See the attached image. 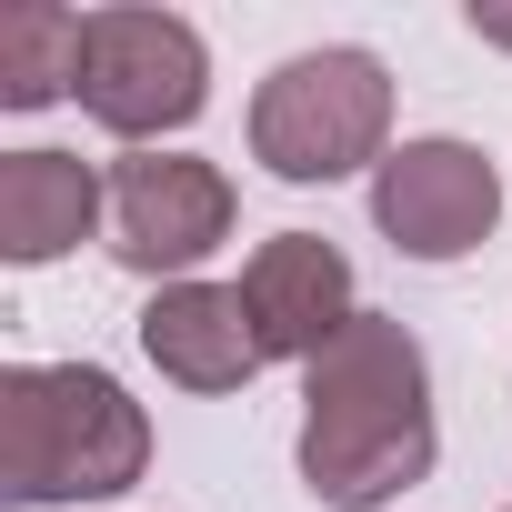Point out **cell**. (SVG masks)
Returning <instances> with one entry per match:
<instances>
[{
  "label": "cell",
  "mask_w": 512,
  "mask_h": 512,
  "mask_svg": "<svg viewBox=\"0 0 512 512\" xmlns=\"http://www.w3.org/2000/svg\"><path fill=\"white\" fill-rule=\"evenodd\" d=\"M141 352H151L161 382H181V392H241L251 372L272 362L262 332H251L241 282H171V292H151V312H141Z\"/></svg>",
  "instance_id": "8"
},
{
  "label": "cell",
  "mask_w": 512,
  "mask_h": 512,
  "mask_svg": "<svg viewBox=\"0 0 512 512\" xmlns=\"http://www.w3.org/2000/svg\"><path fill=\"white\" fill-rule=\"evenodd\" d=\"M211 101V51L181 11H91L81 41V111L121 141H161L201 121Z\"/></svg>",
  "instance_id": "4"
},
{
  "label": "cell",
  "mask_w": 512,
  "mask_h": 512,
  "mask_svg": "<svg viewBox=\"0 0 512 512\" xmlns=\"http://www.w3.org/2000/svg\"><path fill=\"white\" fill-rule=\"evenodd\" d=\"M472 41H492V51H512V11H482V0H472Z\"/></svg>",
  "instance_id": "11"
},
{
  "label": "cell",
  "mask_w": 512,
  "mask_h": 512,
  "mask_svg": "<svg viewBox=\"0 0 512 512\" xmlns=\"http://www.w3.org/2000/svg\"><path fill=\"white\" fill-rule=\"evenodd\" d=\"M372 221H382L392 251H412V262H462V251H482L492 221H502V171L472 141H402L372 171Z\"/></svg>",
  "instance_id": "6"
},
{
  "label": "cell",
  "mask_w": 512,
  "mask_h": 512,
  "mask_svg": "<svg viewBox=\"0 0 512 512\" xmlns=\"http://www.w3.org/2000/svg\"><path fill=\"white\" fill-rule=\"evenodd\" d=\"M101 221V181L81 151H0V262H61L71 241H91Z\"/></svg>",
  "instance_id": "9"
},
{
  "label": "cell",
  "mask_w": 512,
  "mask_h": 512,
  "mask_svg": "<svg viewBox=\"0 0 512 512\" xmlns=\"http://www.w3.org/2000/svg\"><path fill=\"white\" fill-rule=\"evenodd\" d=\"M392 71L372 51H292L251 91V161L272 181H352L392 161Z\"/></svg>",
  "instance_id": "3"
},
{
  "label": "cell",
  "mask_w": 512,
  "mask_h": 512,
  "mask_svg": "<svg viewBox=\"0 0 512 512\" xmlns=\"http://www.w3.org/2000/svg\"><path fill=\"white\" fill-rule=\"evenodd\" d=\"M241 302H251V332H262L272 362H322L352 332V262L322 231H272L241 272Z\"/></svg>",
  "instance_id": "7"
},
{
  "label": "cell",
  "mask_w": 512,
  "mask_h": 512,
  "mask_svg": "<svg viewBox=\"0 0 512 512\" xmlns=\"http://www.w3.org/2000/svg\"><path fill=\"white\" fill-rule=\"evenodd\" d=\"M231 241V181L191 151H131L111 171V262L141 282H191V262Z\"/></svg>",
  "instance_id": "5"
},
{
  "label": "cell",
  "mask_w": 512,
  "mask_h": 512,
  "mask_svg": "<svg viewBox=\"0 0 512 512\" xmlns=\"http://www.w3.org/2000/svg\"><path fill=\"white\" fill-rule=\"evenodd\" d=\"M432 362L412 322L352 312V332L302 362V482L322 512H382L412 482H432Z\"/></svg>",
  "instance_id": "1"
},
{
  "label": "cell",
  "mask_w": 512,
  "mask_h": 512,
  "mask_svg": "<svg viewBox=\"0 0 512 512\" xmlns=\"http://www.w3.org/2000/svg\"><path fill=\"white\" fill-rule=\"evenodd\" d=\"M81 41H91V11H61V0L0 11V101L41 111V101L81 91Z\"/></svg>",
  "instance_id": "10"
},
{
  "label": "cell",
  "mask_w": 512,
  "mask_h": 512,
  "mask_svg": "<svg viewBox=\"0 0 512 512\" xmlns=\"http://www.w3.org/2000/svg\"><path fill=\"white\" fill-rule=\"evenodd\" d=\"M151 472L141 402L91 362H11L0 372V502H111Z\"/></svg>",
  "instance_id": "2"
}]
</instances>
